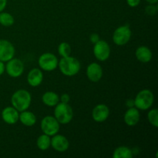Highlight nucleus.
<instances>
[{
    "label": "nucleus",
    "instance_id": "1",
    "mask_svg": "<svg viewBox=\"0 0 158 158\" xmlns=\"http://www.w3.org/2000/svg\"><path fill=\"white\" fill-rule=\"evenodd\" d=\"M58 66L60 67L62 73L67 77H73L75 76L80 72V63L77 58L73 56L62 57L58 63Z\"/></svg>",
    "mask_w": 158,
    "mask_h": 158
},
{
    "label": "nucleus",
    "instance_id": "2",
    "mask_svg": "<svg viewBox=\"0 0 158 158\" xmlns=\"http://www.w3.org/2000/svg\"><path fill=\"white\" fill-rule=\"evenodd\" d=\"M31 101V94L26 89H19L15 91L11 98L12 106L19 112L26 110L30 106Z\"/></svg>",
    "mask_w": 158,
    "mask_h": 158
},
{
    "label": "nucleus",
    "instance_id": "3",
    "mask_svg": "<svg viewBox=\"0 0 158 158\" xmlns=\"http://www.w3.org/2000/svg\"><path fill=\"white\" fill-rule=\"evenodd\" d=\"M154 96L152 91L145 89L140 91L134 99V106L140 110H147L152 106Z\"/></svg>",
    "mask_w": 158,
    "mask_h": 158
},
{
    "label": "nucleus",
    "instance_id": "4",
    "mask_svg": "<svg viewBox=\"0 0 158 158\" xmlns=\"http://www.w3.org/2000/svg\"><path fill=\"white\" fill-rule=\"evenodd\" d=\"M54 110V115L57 121L61 124H67L72 120L73 117V111L72 107L68 103H60L56 105Z\"/></svg>",
    "mask_w": 158,
    "mask_h": 158
},
{
    "label": "nucleus",
    "instance_id": "5",
    "mask_svg": "<svg viewBox=\"0 0 158 158\" xmlns=\"http://www.w3.org/2000/svg\"><path fill=\"white\" fill-rule=\"evenodd\" d=\"M60 124L56 119L52 116L45 117L41 121V129L43 134L48 136H54L60 131Z\"/></svg>",
    "mask_w": 158,
    "mask_h": 158
},
{
    "label": "nucleus",
    "instance_id": "6",
    "mask_svg": "<svg viewBox=\"0 0 158 158\" xmlns=\"http://www.w3.org/2000/svg\"><path fill=\"white\" fill-rule=\"evenodd\" d=\"M38 63L40 67L45 71H52L58 66V59L55 55L50 52H46L39 58Z\"/></svg>",
    "mask_w": 158,
    "mask_h": 158
},
{
    "label": "nucleus",
    "instance_id": "7",
    "mask_svg": "<svg viewBox=\"0 0 158 158\" xmlns=\"http://www.w3.org/2000/svg\"><path fill=\"white\" fill-rule=\"evenodd\" d=\"M131 30L128 26H121L117 28L113 35V41L117 46H123L130 41Z\"/></svg>",
    "mask_w": 158,
    "mask_h": 158
},
{
    "label": "nucleus",
    "instance_id": "8",
    "mask_svg": "<svg viewBox=\"0 0 158 158\" xmlns=\"http://www.w3.org/2000/svg\"><path fill=\"white\" fill-rule=\"evenodd\" d=\"M5 69L8 75L12 78H17L23 74L24 71V65L19 59L12 58L7 62Z\"/></svg>",
    "mask_w": 158,
    "mask_h": 158
},
{
    "label": "nucleus",
    "instance_id": "9",
    "mask_svg": "<svg viewBox=\"0 0 158 158\" xmlns=\"http://www.w3.org/2000/svg\"><path fill=\"white\" fill-rule=\"evenodd\" d=\"M94 54L99 61H106L110 55L109 44L104 40H99L94 44Z\"/></svg>",
    "mask_w": 158,
    "mask_h": 158
},
{
    "label": "nucleus",
    "instance_id": "10",
    "mask_svg": "<svg viewBox=\"0 0 158 158\" xmlns=\"http://www.w3.org/2000/svg\"><path fill=\"white\" fill-rule=\"evenodd\" d=\"M15 55V48L9 41L0 40V61L8 62Z\"/></svg>",
    "mask_w": 158,
    "mask_h": 158
},
{
    "label": "nucleus",
    "instance_id": "11",
    "mask_svg": "<svg viewBox=\"0 0 158 158\" xmlns=\"http://www.w3.org/2000/svg\"><path fill=\"white\" fill-rule=\"evenodd\" d=\"M110 115V110L105 104H98L94 108L92 112V117L94 121L97 123H103Z\"/></svg>",
    "mask_w": 158,
    "mask_h": 158
},
{
    "label": "nucleus",
    "instance_id": "12",
    "mask_svg": "<svg viewBox=\"0 0 158 158\" xmlns=\"http://www.w3.org/2000/svg\"><path fill=\"white\" fill-rule=\"evenodd\" d=\"M50 146L58 152H64L69 148V143L66 137L56 134L51 139Z\"/></svg>",
    "mask_w": 158,
    "mask_h": 158
},
{
    "label": "nucleus",
    "instance_id": "13",
    "mask_svg": "<svg viewBox=\"0 0 158 158\" xmlns=\"http://www.w3.org/2000/svg\"><path fill=\"white\" fill-rule=\"evenodd\" d=\"M86 76L92 82H98L103 77V69L97 63H92L86 68Z\"/></svg>",
    "mask_w": 158,
    "mask_h": 158
},
{
    "label": "nucleus",
    "instance_id": "14",
    "mask_svg": "<svg viewBox=\"0 0 158 158\" xmlns=\"http://www.w3.org/2000/svg\"><path fill=\"white\" fill-rule=\"evenodd\" d=\"M19 111L13 106H7L2 111V118L8 124H15L19 120Z\"/></svg>",
    "mask_w": 158,
    "mask_h": 158
},
{
    "label": "nucleus",
    "instance_id": "15",
    "mask_svg": "<svg viewBox=\"0 0 158 158\" xmlns=\"http://www.w3.org/2000/svg\"><path fill=\"white\" fill-rule=\"evenodd\" d=\"M43 80V74L40 69L34 68L31 69L27 76V81L31 86L36 87L40 86Z\"/></svg>",
    "mask_w": 158,
    "mask_h": 158
},
{
    "label": "nucleus",
    "instance_id": "16",
    "mask_svg": "<svg viewBox=\"0 0 158 158\" xmlns=\"http://www.w3.org/2000/svg\"><path fill=\"white\" fill-rule=\"evenodd\" d=\"M140 120V112L137 108L131 107L127 110L124 115V122L128 126H135Z\"/></svg>",
    "mask_w": 158,
    "mask_h": 158
},
{
    "label": "nucleus",
    "instance_id": "17",
    "mask_svg": "<svg viewBox=\"0 0 158 158\" xmlns=\"http://www.w3.org/2000/svg\"><path fill=\"white\" fill-rule=\"evenodd\" d=\"M135 55L137 60L141 63H148L152 59V52L149 48L144 46L137 48Z\"/></svg>",
    "mask_w": 158,
    "mask_h": 158
},
{
    "label": "nucleus",
    "instance_id": "18",
    "mask_svg": "<svg viewBox=\"0 0 158 158\" xmlns=\"http://www.w3.org/2000/svg\"><path fill=\"white\" fill-rule=\"evenodd\" d=\"M19 120H20L23 125L26 127H32L36 122V117H35V114L30 111L24 110L22 111L21 114H19Z\"/></svg>",
    "mask_w": 158,
    "mask_h": 158
},
{
    "label": "nucleus",
    "instance_id": "19",
    "mask_svg": "<svg viewBox=\"0 0 158 158\" xmlns=\"http://www.w3.org/2000/svg\"><path fill=\"white\" fill-rule=\"evenodd\" d=\"M42 100L45 105L48 106H54L60 101V97L56 93L49 91L45 93L42 97Z\"/></svg>",
    "mask_w": 158,
    "mask_h": 158
},
{
    "label": "nucleus",
    "instance_id": "20",
    "mask_svg": "<svg viewBox=\"0 0 158 158\" xmlns=\"http://www.w3.org/2000/svg\"><path fill=\"white\" fill-rule=\"evenodd\" d=\"M133 151L127 147H119L114 150V158H131L133 157Z\"/></svg>",
    "mask_w": 158,
    "mask_h": 158
},
{
    "label": "nucleus",
    "instance_id": "21",
    "mask_svg": "<svg viewBox=\"0 0 158 158\" xmlns=\"http://www.w3.org/2000/svg\"><path fill=\"white\" fill-rule=\"evenodd\" d=\"M36 144L39 149L41 150V151H46V150L49 149L51 145L50 137L45 134L40 136L37 139Z\"/></svg>",
    "mask_w": 158,
    "mask_h": 158
},
{
    "label": "nucleus",
    "instance_id": "22",
    "mask_svg": "<svg viewBox=\"0 0 158 158\" xmlns=\"http://www.w3.org/2000/svg\"><path fill=\"white\" fill-rule=\"evenodd\" d=\"M14 23V18L8 12H0V24L4 26H11Z\"/></svg>",
    "mask_w": 158,
    "mask_h": 158
},
{
    "label": "nucleus",
    "instance_id": "23",
    "mask_svg": "<svg viewBox=\"0 0 158 158\" xmlns=\"http://www.w3.org/2000/svg\"><path fill=\"white\" fill-rule=\"evenodd\" d=\"M72 52L70 46L67 43H61L58 46V52L62 57L69 56Z\"/></svg>",
    "mask_w": 158,
    "mask_h": 158
},
{
    "label": "nucleus",
    "instance_id": "24",
    "mask_svg": "<svg viewBox=\"0 0 158 158\" xmlns=\"http://www.w3.org/2000/svg\"><path fill=\"white\" fill-rule=\"evenodd\" d=\"M148 118L150 123L154 127H158V110L157 109H153L149 111L148 114Z\"/></svg>",
    "mask_w": 158,
    "mask_h": 158
},
{
    "label": "nucleus",
    "instance_id": "25",
    "mask_svg": "<svg viewBox=\"0 0 158 158\" xmlns=\"http://www.w3.org/2000/svg\"><path fill=\"white\" fill-rule=\"evenodd\" d=\"M157 11V7L155 6V4H151L148 6H147L145 9V12L147 14L149 15H155L156 12Z\"/></svg>",
    "mask_w": 158,
    "mask_h": 158
},
{
    "label": "nucleus",
    "instance_id": "26",
    "mask_svg": "<svg viewBox=\"0 0 158 158\" xmlns=\"http://www.w3.org/2000/svg\"><path fill=\"white\" fill-rule=\"evenodd\" d=\"M70 100V97H69V95L67 94H64L61 96L60 97V101L63 103H68Z\"/></svg>",
    "mask_w": 158,
    "mask_h": 158
},
{
    "label": "nucleus",
    "instance_id": "27",
    "mask_svg": "<svg viewBox=\"0 0 158 158\" xmlns=\"http://www.w3.org/2000/svg\"><path fill=\"white\" fill-rule=\"evenodd\" d=\"M128 6L131 7H137L140 2V0H127Z\"/></svg>",
    "mask_w": 158,
    "mask_h": 158
},
{
    "label": "nucleus",
    "instance_id": "28",
    "mask_svg": "<svg viewBox=\"0 0 158 158\" xmlns=\"http://www.w3.org/2000/svg\"><path fill=\"white\" fill-rule=\"evenodd\" d=\"M89 40H90V41L92 42L94 44H95L96 43H97V42L100 40V36H99L98 34L93 33L92 35H90V37H89Z\"/></svg>",
    "mask_w": 158,
    "mask_h": 158
},
{
    "label": "nucleus",
    "instance_id": "29",
    "mask_svg": "<svg viewBox=\"0 0 158 158\" xmlns=\"http://www.w3.org/2000/svg\"><path fill=\"white\" fill-rule=\"evenodd\" d=\"M7 5V0H0V12H2Z\"/></svg>",
    "mask_w": 158,
    "mask_h": 158
},
{
    "label": "nucleus",
    "instance_id": "30",
    "mask_svg": "<svg viewBox=\"0 0 158 158\" xmlns=\"http://www.w3.org/2000/svg\"><path fill=\"white\" fill-rule=\"evenodd\" d=\"M126 105L129 108L133 107V106H134V100H132V99H129V100H127Z\"/></svg>",
    "mask_w": 158,
    "mask_h": 158
},
{
    "label": "nucleus",
    "instance_id": "31",
    "mask_svg": "<svg viewBox=\"0 0 158 158\" xmlns=\"http://www.w3.org/2000/svg\"><path fill=\"white\" fill-rule=\"evenodd\" d=\"M5 71V65L3 62L0 61V76L2 75Z\"/></svg>",
    "mask_w": 158,
    "mask_h": 158
},
{
    "label": "nucleus",
    "instance_id": "32",
    "mask_svg": "<svg viewBox=\"0 0 158 158\" xmlns=\"http://www.w3.org/2000/svg\"><path fill=\"white\" fill-rule=\"evenodd\" d=\"M146 1L148 3H150V4H156L158 2V0H146Z\"/></svg>",
    "mask_w": 158,
    "mask_h": 158
}]
</instances>
